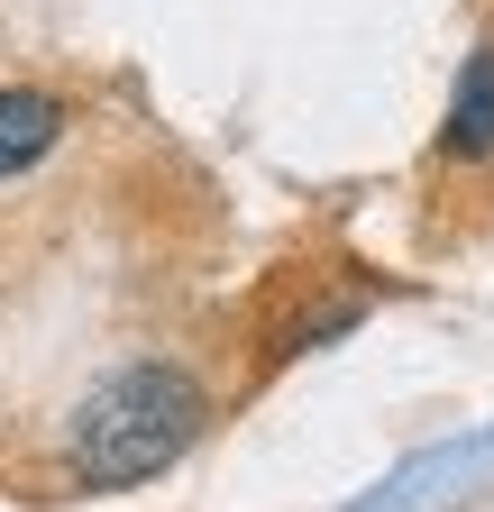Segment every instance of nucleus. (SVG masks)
<instances>
[{
	"label": "nucleus",
	"mask_w": 494,
	"mask_h": 512,
	"mask_svg": "<svg viewBox=\"0 0 494 512\" xmlns=\"http://www.w3.org/2000/svg\"><path fill=\"white\" fill-rule=\"evenodd\" d=\"M202 430V384L183 366H119L110 384H92L74 430H65V467L83 485H147L165 476Z\"/></svg>",
	"instance_id": "nucleus-1"
},
{
	"label": "nucleus",
	"mask_w": 494,
	"mask_h": 512,
	"mask_svg": "<svg viewBox=\"0 0 494 512\" xmlns=\"http://www.w3.org/2000/svg\"><path fill=\"white\" fill-rule=\"evenodd\" d=\"M440 156L449 165H485L494 156V37L458 64V92H449V119H440Z\"/></svg>",
	"instance_id": "nucleus-2"
},
{
	"label": "nucleus",
	"mask_w": 494,
	"mask_h": 512,
	"mask_svg": "<svg viewBox=\"0 0 494 512\" xmlns=\"http://www.w3.org/2000/svg\"><path fill=\"white\" fill-rule=\"evenodd\" d=\"M55 138H65V101L37 92V83H0V183L28 174Z\"/></svg>",
	"instance_id": "nucleus-3"
}]
</instances>
